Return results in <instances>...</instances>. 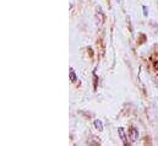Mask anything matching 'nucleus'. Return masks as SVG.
<instances>
[{"label": "nucleus", "instance_id": "20e7f679", "mask_svg": "<svg viewBox=\"0 0 158 146\" xmlns=\"http://www.w3.org/2000/svg\"><path fill=\"white\" fill-rule=\"evenodd\" d=\"M70 80L74 82V81H76V75H75V71H74V69H70Z\"/></svg>", "mask_w": 158, "mask_h": 146}, {"label": "nucleus", "instance_id": "f03ea898", "mask_svg": "<svg viewBox=\"0 0 158 146\" xmlns=\"http://www.w3.org/2000/svg\"><path fill=\"white\" fill-rule=\"evenodd\" d=\"M118 133H119V135H120V139L123 140V144H124V145H127L129 143H127V140H126V135H125V133H124V129H123V128H119Z\"/></svg>", "mask_w": 158, "mask_h": 146}, {"label": "nucleus", "instance_id": "7ed1b4c3", "mask_svg": "<svg viewBox=\"0 0 158 146\" xmlns=\"http://www.w3.org/2000/svg\"><path fill=\"white\" fill-rule=\"evenodd\" d=\"M93 125H94V128H96L97 130H99V131L103 130V123H102L99 119H96V120L93 122Z\"/></svg>", "mask_w": 158, "mask_h": 146}, {"label": "nucleus", "instance_id": "39448f33", "mask_svg": "<svg viewBox=\"0 0 158 146\" xmlns=\"http://www.w3.org/2000/svg\"><path fill=\"white\" fill-rule=\"evenodd\" d=\"M143 12H145V15H147V9H146V6H143Z\"/></svg>", "mask_w": 158, "mask_h": 146}, {"label": "nucleus", "instance_id": "f257e3e1", "mask_svg": "<svg viewBox=\"0 0 158 146\" xmlns=\"http://www.w3.org/2000/svg\"><path fill=\"white\" fill-rule=\"evenodd\" d=\"M130 138H131L132 141H136L139 139V131H137L136 128H131L130 129Z\"/></svg>", "mask_w": 158, "mask_h": 146}]
</instances>
